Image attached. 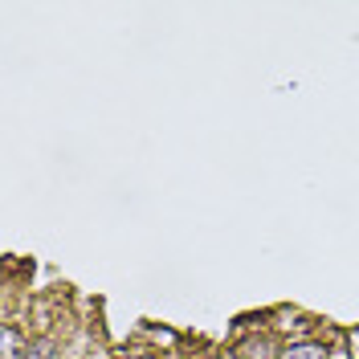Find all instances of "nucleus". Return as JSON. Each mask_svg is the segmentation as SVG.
Here are the masks:
<instances>
[{"label": "nucleus", "mask_w": 359, "mask_h": 359, "mask_svg": "<svg viewBox=\"0 0 359 359\" xmlns=\"http://www.w3.org/2000/svg\"><path fill=\"white\" fill-rule=\"evenodd\" d=\"M21 359H53V343H49V339H37V343H25Z\"/></svg>", "instance_id": "7ed1b4c3"}, {"label": "nucleus", "mask_w": 359, "mask_h": 359, "mask_svg": "<svg viewBox=\"0 0 359 359\" xmlns=\"http://www.w3.org/2000/svg\"><path fill=\"white\" fill-rule=\"evenodd\" d=\"M269 351H273V347H269V339H245L233 355H237V359H269Z\"/></svg>", "instance_id": "f03ea898"}, {"label": "nucleus", "mask_w": 359, "mask_h": 359, "mask_svg": "<svg viewBox=\"0 0 359 359\" xmlns=\"http://www.w3.org/2000/svg\"><path fill=\"white\" fill-rule=\"evenodd\" d=\"M282 359H327V347L323 343H290Z\"/></svg>", "instance_id": "f257e3e1"}]
</instances>
